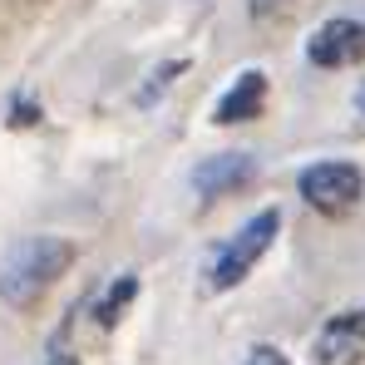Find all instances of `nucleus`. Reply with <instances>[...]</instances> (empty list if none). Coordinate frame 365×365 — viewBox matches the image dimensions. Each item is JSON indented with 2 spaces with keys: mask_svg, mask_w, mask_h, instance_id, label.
I'll return each instance as SVG.
<instances>
[{
  "mask_svg": "<svg viewBox=\"0 0 365 365\" xmlns=\"http://www.w3.org/2000/svg\"><path fill=\"white\" fill-rule=\"evenodd\" d=\"M133 292H138V282H133V277H119V282L109 287V297L99 302V311H94V316H99V326H114V321H119V311L133 302Z\"/></svg>",
  "mask_w": 365,
  "mask_h": 365,
  "instance_id": "nucleus-8",
  "label": "nucleus"
},
{
  "mask_svg": "<svg viewBox=\"0 0 365 365\" xmlns=\"http://www.w3.org/2000/svg\"><path fill=\"white\" fill-rule=\"evenodd\" d=\"M282 227V212H257L232 242H222L212 252V267H207V292H232L237 282H247V272L267 257V247Z\"/></svg>",
  "mask_w": 365,
  "mask_h": 365,
  "instance_id": "nucleus-2",
  "label": "nucleus"
},
{
  "mask_svg": "<svg viewBox=\"0 0 365 365\" xmlns=\"http://www.w3.org/2000/svg\"><path fill=\"white\" fill-rule=\"evenodd\" d=\"M306 55H311V64H321V69H346V64L365 60V25L361 20H326L311 35Z\"/></svg>",
  "mask_w": 365,
  "mask_h": 365,
  "instance_id": "nucleus-4",
  "label": "nucleus"
},
{
  "mask_svg": "<svg viewBox=\"0 0 365 365\" xmlns=\"http://www.w3.org/2000/svg\"><path fill=\"white\" fill-rule=\"evenodd\" d=\"M365 361V311H341L316 336V365H361Z\"/></svg>",
  "mask_w": 365,
  "mask_h": 365,
  "instance_id": "nucleus-5",
  "label": "nucleus"
},
{
  "mask_svg": "<svg viewBox=\"0 0 365 365\" xmlns=\"http://www.w3.org/2000/svg\"><path fill=\"white\" fill-rule=\"evenodd\" d=\"M257 178V158L252 153H217V158H202L192 168V187L202 197H222V192H237Z\"/></svg>",
  "mask_w": 365,
  "mask_h": 365,
  "instance_id": "nucleus-6",
  "label": "nucleus"
},
{
  "mask_svg": "<svg viewBox=\"0 0 365 365\" xmlns=\"http://www.w3.org/2000/svg\"><path fill=\"white\" fill-rule=\"evenodd\" d=\"M302 197L316 207V212H326V217H341V212H351L356 202H361V168L356 163H316V168H306L302 178Z\"/></svg>",
  "mask_w": 365,
  "mask_h": 365,
  "instance_id": "nucleus-3",
  "label": "nucleus"
},
{
  "mask_svg": "<svg viewBox=\"0 0 365 365\" xmlns=\"http://www.w3.org/2000/svg\"><path fill=\"white\" fill-rule=\"evenodd\" d=\"M74 262V242L64 237H20V242L5 247L0 257V302H10L15 311L35 306Z\"/></svg>",
  "mask_w": 365,
  "mask_h": 365,
  "instance_id": "nucleus-1",
  "label": "nucleus"
},
{
  "mask_svg": "<svg viewBox=\"0 0 365 365\" xmlns=\"http://www.w3.org/2000/svg\"><path fill=\"white\" fill-rule=\"evenodd\" d=\"M262 104H267V74L262 69H247V74H237V84L217 99V114L212 119L217 123H247L262 114Z\"/></svg>",
  "mask_w": 365,
  "mask_h": 365,
  "instance_id": "nucleus-7",
  "label": "nucleus"
},
{
  "mask_svg": "<svg viewBox=\"0 0 365 365\" xmlns=\"http://www.w3.org/2000/svg\"><path fill=\"white\" fill-rule=\"evenodd\" d=\"M242 365H292V361H287V356H282L277 346H252Z\"/></svg>",
  "mask_w": 365,
  "mask_h": 365,
  "instance_id": "nucleus-9",
  "label": "nucleus"
},
{
  "mask_svg": "<svg viewBox=\"0 0 365 365\" xmlns=\"http://www.w3.org/2000/svg\"><path fill=\"white\" fill-rule=\"evenodd\" d=\"M50 365H79L74 356H50Z\"/></svg>",
  "mask_w": 365,
  "mask_h": 365,
  "instance_id": "nucleus-10",
  "label": "nucleus"
}]
</instances>
